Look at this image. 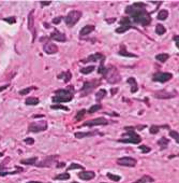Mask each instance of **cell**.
<instances>
[{
  "label": "cell",
  "instance_id": "6da1fadb",
  "mask_svg": "<svg viewBox=\"0 0 179 183\" xmlns=\"http://www.w3.org/2000/svg\"><path fill=\"white\" fill-rule=\"evenodd\" d=\"M127 13L131 16V21L142 24L143 26H147L151 22V17L146 11V4L142 2H136L132 5H129L127 8Z\"/></svg>",
  "mask_w": 179,
  "mask_h": 183
},
{
  "label": "cell",
  "instance_id": "7a4b0ae2",
  "mask_svg": "<svg viewBox=\"0 0 179 183\" xmlns=\"http://www.w3.org/2000/svg\"><path fill=\"white\" fill-rule=\"evenodd\" d=\"M73 98L72 87H69V89H58L56 92V96L53 97L52 100L54 102H69Z\"/></svg>",
  "mask_w": 179,
  "mask_h": 183
},
{
  "label": "cell",
  "instance_id": "3957f363",
  "mask_svg": "<svg viewBox=\"0 0 179 183\" xmlns=\"http://www.w3.org/2000/svg\"><path fill=\"white\" fill-rule=\"evenodd\" d=\"M103 77L107 80V82L110 84H115V83H118L119 81H120V75L118 73L117 69L115 67H105L104 69V72L102 73Z\"/></svg>",
  "mask_w": 179,
  "mask_h": 183
},
{
  "label": "cell",
  "instance_id": "277c9868",
  "mask_svg": "<svg viewBox=\"0 0 179 183\" xmlns=\"http://www.w3.org/2000/svg\"><path fill=\"white\" fill-rule=\"evenodd\" d=\"M126 130H128L126 134V136H128V137L119 139L118 140L119 142L132 143V144H138V143L141 142V140L142 139H141V137H139L136 132H134V128H132V127H126Z\"/></svg>",
  "mask_w": 179,
  "mask_h": 183
},
{
  "label": "cell",
  "instance_id": "5b68a950",
  "mask_svg": "<svg viewBox=\"0 0 179 183\" xmlns=\"http://www.w3.org/2000/svg\"><path fill=\"white\" fill-rule=\"evenodd\" d=\"M80 17H82V12L77 10H73V11H70L69 13H68V15L64 19V22H66L67 26L73 27L80 21Z\"/></svg>",
  "mask_w": 179,
  "mask_h": 183
},
{
  "label": "cell",
  "instance_id": "8992f818",
  "mask_svg": "<svg viewBox=\"0 0 179 183\" xmlns=\"http://www.w3.org/2000/svg\"><path fill=\"white\" fill-rule=\"evenodd\" d=\"M99 84H100V81L96 80V79H94V80L87 81V82H85V83H84L83 89H82V92H80L82 96L89 95L91 92L94 91V89H96V86H99Z\"/></svg>",
  "mask_w": 179,
  "mask_h": 183
},
{
  "label": "cell",
  "instance_id": "52a82bcc",
  "mask_svg": "<svg viewBox=\"0 0 179 183\" xmlns=\"http://www.w3.org/2000/svg\"><path fill=\"white\" fill-rule=\"evenodd\" d=\"M48 127L47 122L46 121H39V122H33L29 125L28 127V132H40L46 130Z\"/></svg>",
  "mask_w": 179,
  "mask_h": 183
},
{
  "label": "cell",
  "instance_id": "ba28073f",
  "mask_svg": "<svg viewBox=\"0 0 179 183\" xmlns=\"http://www.w3.org/2000/svg\"><path fill=\"white\" fill-rule=\"evenodd\" d=\"M118 165L120 166H126V167H135L137 164V161L133 157H130V156H124V157H120L116 161Z\"/></svg>",
  "mask_w": 179,
  "mask_h": 183
},
{
  "label": "cell",
  "instance_id": "9c48e42d",
  "mask_svg": "<svg viewBox=\"0 0 179 183\" xmlns=\"http://www.w3.org/2000/svg\"><path fill=\"white\" fill-rule=\"evenodd\" d=\"M173 78L172 73L169 72H157L153 74L152 80L155 82H160V83H164V82H167L171 79Z\"/></svg>",
  "mask_w": 179,
  "mask_h": 183
},
{
  "label": "cell",
  "instance_id": "30bf717a",
  "mask_svg": "<svg viewBox=\"0 0 179 183\" xmlns=\"http://www.w3.org/2000/svg\"><path fill=\"white\" fill-rule=\"evenodd\" d=\"M108 121L105 118H96L90 121H87L86 123L83 124V126H88V127H94V126H101V125H107Z\"/></svg>",
  "mask_w": 179,
  "mask_h": 183
},
{
  "label": "cell",
  "instance_id": "8fae6325",
  "mask_svg": "<svg viewBox=\"0 0 179 183\" xmlns=\"http://www.w3.org/2000/svg\"><path fill=\"white\" fill-rule=\"evenodd\" d=\"M177 95V92H167V91H160L155 93V98L159 99H167V98H173Z\"/></svg>",
  "mask_w": 179,
  "mask_h": 183
},
{
  "label": "cell",
  "instance_id": "7c38bea8",
  "mask_svg": "<svg viewBox=\"0 0 179 183\" xmlns=\"http://www.w3.org/2000/svg\"><path fill=\"white\" fill-rule=\"evenodd\" d=\"M33 10L30 11L29 15H28V29L32 32V35H33V41L35 40V19H33Z\"/></svg>",
  "mask_w": 179,
  "mask_h": 183
},
{
  "label": "cell",
  "instance_id": "4fadbf2b",
  "mask_svg": "<svg viewBox=\"0 0 179 183\" xmlns=\"http://www.w3.org/2000/svg\"><path fill=\"white\" fill-rule=\"evenodd\" d=\"M51 39L52 40H55V41H58V42H64V41L67 40V38H66V36L63 35V33H61V32L59 31V30H54L53 32L51 33Z\"/></svg>",
  "mask_w": 179,
  "mask_h": 183
},
{
  "label": "cell",
  "instance_id": "5bb4252c",
  "mask_svg": "<svg viewBox=\"0 0 179 183\" xmlns=\"http://www.w3.org/2000/svg\"><path fill=\"white\" fill-rule=\"evenodd\" d=\"M104 59H105V56L103 54L101 53H96V54H92L90 56L88 57L87 59L83 60V62H104Z\"/></svg>",
  "mask_w": 179,
  "mask_h": 183
},
{
  "label": "cell",
  "instance_id": "9a60e30c",
  "mask_svg": "<svg viewBox=\"0 0 179 183\" xmlns=\"http://www.w3.org/2000/svg\"><path fill=\"white\" fill-rule=\"evenodd\" d=\"M55 157H56V156H49L47 158L43 159V161H40V163H38L37 166L38 167H51L52 165L56 163V158H55Z\"/></svg>",
  "mask_w": 179,
  "mask_h": 183
},
{
  "label": "cell",
  "instance_id": "2e32d148",
  "mask_svg": "<svg viewBox=\"0 0 179 183\" xmlns=\"http://www.w3.org/2000/svg\"><path fill=\"white\" fill-rule=\"evenodd\" d=\"M43 50H44L46 54L52 55V54H55L56 52H58V46L56 44H54V43H46V44L43 45Z\"/></svg>",
  "mask_w": 179,
  "mask_h": 183
},
{
  "label": "cell",
  "instance_id": "e0dca14e",
  "mask_svg": "<svg viewBox=\"0 0 179 183\" xmlns=\"http://www.w3.org/2000/svg\"><path fill=\"white\" fill-rule=\"evenodd\" d=\"M94 177H96V173L94 171H82L78 173V178L85 181L92 180Z\"/></svg>",
  "mask_w": 179,
  "mask_h": 183
},
{
  "label": "cell",
  "instance_id": "ac0fdd59",
  "mask_svg": "<svg viewBox=\"0 0 179 183\" xmlns=\"http://www.w3.org/2000/svg\"><path fill=\"white\" fill-rule=\"evenodd\" d=\"M94 30V25H86L85 27H83L82 28V30H80V37H84V36H87L89 35L90 32H92Z\"/></svg>",
  "mask_w": 179,
  "mask_h": 183
},
{
  "label": "cell",
  "instance_id": "d6986e66",
  "mask_svg": "<svg viewBox=\"0 0 179 183\" xmlns=\"http://www.w3.org/2000/svg\"><path fill=\"white\" fill-rule=\"evenodd\" d=\"M128 83L131 85V93H136V92L138 91V86H137L136 80L134 78H129Z\"/></svg>",
  "mask_w": 179,
  "mask_h": 183
},
{
  "label": "cell",
  "instance_id": "ffe728a7",
  "mask_svg": "<svg viewBox=\"0 0 179 183\" xmlns=\"http://www.w3.org/2000/svg\"><path fill=\"white\" fill-rule=\"evenodd\" d=\"M40 102V100H39V98H37V97H28L26 100H25V103H26L27 106H35L38 105Z\"/></svg>",
  "mask_w": 179,
  "mask_h": 183
},
{
  "label": "cell",
  "instance_id": "44dd1931",
  "mask_svg": "<svg viewBox=\"0 0 179 183\" xmlns=\"http://www.w3.org/2000/svg\"><path fill=\"white\" fill-rule=\"evenodd\" d=\"M149 182H153V178H151L148 175H144L141 179H138L134 183H149Z\"/></svg>",
  "mask_w": 179,
  "mask_h": 183
},
{
  "label": "cell",
  "instance_id": "7402d4cb",
  "mask_svg": "<svg viewBox=\"0 0 179 183\" xmlns=\"http://www.w3.org/2000/svg\"><path fill=\"white\" fill-rule=\"evenodd\" d=\"M118 54H119V55H121V56L137 57V55H135V54H132V53H129V52H127V51H126V46H121L120 51L118 52Z\"/></svg>",
  "mask_w": 179,
  "mask_h": 183
},
{
  "label": "cell",
  "instance_id": "603a6c76",
  "mask_svg": "<svg viewBox=\"0 0 179 183\" xmlns=\"http://www.w3.org/2000/svg\"><path fill=\"white\" fill-rule=\"evenodd\" d=\"M96 132H75V138H77V139H82V138H85V137H90V136H94L96 135Z\"/></svg>",
  "mask_w": 179,
  "mask_h": 183
},
{
  "label": "cell",
  "instance_id": "cb8c5ba5",
  "mask_svg": "<svg viewBox=\"0 0 179 183\" xmlns=\"http://www.w3.org/2000/svg\"><path fill=\"white\" fill-rule=\"evenodd\" d=\"M106 94H107L106 89H99V92L96 94V99L98 100V101H101V100L103 99L105 96H106Z\"/></svg>",
  "mask_w": 179,
  "mask_h": 183
},
{
  "label": "cell",
  "instance_id": "d4e9b609",
  "mask_svg": "<svg viewBox=\"0 0 179 183\" xmlns=\"http://www.w3.org/2000/svg\"><path fill=\"white\" fill-rule=\"evenodd\" d=\"M169 140L166 139L165 137H162L161 138L160 140H159L158 141V144H159V147H160L161 149H162V150H164V149H166L167 148V145H169Z\"/></svg>",
  "mask_w": 179,
  "mask_h": 183
},
{
  "label": "cell",
  "instance_id": "484cf974",
  "mask_svg": "<svg viewBox=\"0 0 179 183\" xmlns=\"http://www.w3.org/2000/svg\"><path fill=\"white\" fill-rule=\"evenodd\" d=\"M169 54H166V53H161V54H158L157 56H155V59L157 60H159V62H165L167 59H169Z\"/></svg>",
  "mask_w": 179,
  "mask_h": 183
},
{
  "label": "cell",
  "instance_id": "4316f807",
  "mask_svg": "<svg viewBox=\"0 0 179 183\" xmlns=\"http://www.w3.org/2000/svg\"><path fill=\"white\" fill-rule=\"evenodd\" d=\"M38 158L37 157H31V158L28 159H21V164L23 165H35Z\"/></svg>",
  "mask_w": 179,
  "mask_h": 183
},
{
  "label": "cell",
  "instance_id": "83f0119b",
  "mask_svg": "<svg viewBox=\"0 0 179 183\" xmlns=\"http://www.w3.org/2000/svg\"><path fill=\"white\" fill-rule=\"evenodd\" d=\"M58 79H63V81L68 82V81L71 80V73H70V71H63L58 75Z\"/></svg>",
  "mask_w": 179,
  "mask_h": 183
},
{
  "label": "cell",
  "instance_id": "f1b7e54d",
  "mask_svg": "<svg viewBox=\"0 0 179 183\" xmlns=\"http://www.w3.org/2000/svg\"><path fill=\"white\" fill-rule=\"evenodd\" d=\"M70 175L68 172H64V173H60V175L54 177V180H69Z\"/></svg>",
  "mask_w": 179,
  "mask_h": 183
},
{
  "label": "cell",
  "instance_id": "f546056e",
  "mask_svg": "<svg viewBox=\"0 0 179 183\" xmlns=\"http://www.w3.org/2000/svg\"><path fill=\"white\" fill-rule=\"evenodd\" d=\"M167 16H169V12L166 10H161L158 14V19L160 21H164V19H167Z\"/></svg>",
  "mask_w": 179,
  "mask_h": 183
},
{
  "label": "cell",
  "instance_id": "4dcf8cb0",
  "mask_svg": "<svg viewBox=\"0 0 179 183\" xmlns=\"http://www.w3.org/2000/svg\"><path fill=\"white\" fill-rule=\"evenodd\" d=\"M94 70V66H88V67L82 68V69H80V73H83V74H89V73H91Z\"/></svg>",
  "mask_w": 179,
  "mask_h": 183
},
{
  "label": "cell",
  "instance_id": "1f68e13d",
  "mask_svg": "<svg viewBox=\"0 0 179 183\" xmlns=\"http://www.w3.org/2000/svg\"><path fill=\"white\" fill-rule=\"evenodd\" d=\"M165 31H166V29L164 28L163 25H157V27H155V32H157V35L162 36L165 33Z\"/></svg>",
  "mask_w": 179,
  "mask_h": 183
},
{
  "label": "cell",
  "instance_id": "d6a6232c",
  "mask_svg": "<svg viewBox=\"0 0 179 183\" xmlns=\"http://www.w3.org/2000/svg\"><path fill=\"white\" fill-rule=\"evenodd\" d=\"M85 113H86L85 109H82L80 111H78L77 114H76V116H75V120H76V121H82V118L85 116Z\"/></svg>",
  "mask_w": 179,
  "mask_h": 183
},
{
  "label": "cell",
  "instance_id": "836d02e7",
  "mask_svg": "<svg viewBox=\"0 0 179 183\" xmlns=\"http://www.w3.org/2000/svg\"><path fill=\"white\" fill-rule=\"evenodd\" d=\"M131 28H132L131 26H120L119 28L116 29V32H117V33H122V32H126L127 30L131 29Z\"/></svg>",
  "mask_w": 179,
  "mask_h": 183
},
{
  "label": "cell",
  "instance_id": "e575fe53",
  "mask_svg": "<svg viewBox=\"0 0 179 183\" xmlns=\"http://www.w3.org/2000/svg\"><path fill=\"white\" fill-rule=\"evenodd\" d=\"M32 89H35V86H31V87H27V89H21V91H19V95L25 96V95H27L28 93H30Z\"/></svg>",
  "mask_w": 179,
  "mask_h": 183
},
{
  "label": "cell",
  "instance_id": "d590c367",
  "mask_svg": "<svg viewBox=\"0 0 179 183\" xmlns=\"http://www.w3.org/2000/svg\"><path fill=\"white\" fill-rule=\"evenodd\" d=\"M101 108H102V106L100 105V103H99V105H94V106H92V107H90V109L88 110V112L90 113V114H92V113H94V112H96L98 110H100Z\"/></svg>",
  "mask_w": 179,
  "mask_h": 183
},
{
  "label": "cell",
  "instance_id": "8d00e7d4",
  "mask_svg": "<svg viewBox=\"0 0 179 183\" xmlns=\"http://www.w3.org/2000/svg\"><path fill=\"white\" fill-rule=\"evenodd\" d=\"M72 169H84V166L80 164H71L69 167H68V170H72Z\"/></svg>",
  "mask_w": 179,
  "mask_h": 183
},
{
  "label": "cell",
  "instance_id": "74e56055",
  "mask_svg": "<svg viewBox=\"0 0 179 183\" xmlns=\"http://www.w3.org/2000/svg\"><path fill=\"white\" fill-rule=\"evenodd\" d=\"M169 136H171L172 138H174L177 142L179 143V134L178 132H175V130H171V132H169Z\"/></svg>",
  "mask_w": 179,
  "mask_h": 183
},
{
  "label": "cell",
  "instance_id": "f35d334b",
  "mask_svg": "<svg viewBox=\"0 0 179 183\" xmlns=\"http://www.w3.org/2000/svg\"><path fill=\"white\" fill-rule=\"evenodd\" d=\"M107 177L110 178V180H113V181H115V182H117V181H119L121 179L119 176H116V175H113V173H107Z\"/></svg>",
  "mask_w": 179,
  "mask_h": 183
},
{
  "label": "cell",
  "instance_id": "ab89813d",
  "mask_svg": "<svg viewBox=\"0 0 179 183\" xmlns=\"http://www.w3.org/2000/svg\"><path fill=\"white\" fill-rule=\"evenodd\" d=\"M159 130H160V127H159V126H155V125H153V126L150 127V134L155 135V134H157Z\"/></svg>",
  "mask_w": 179,
  "mask_h": 183
},
{
  "label": "cell",
  "instance_id": "60d3db41",
  "mask_svg": "<svg viewBox=\"0 0 179 183\" xmlns=\"http://www.w3.org/2000/svg\"><path fill=\"white\" fill-rule=\"evenodd\" d=\"M3 21L7 22V23H9V24H15V23H16L15 17H5V19H3Z\"/></svg>",
  "mask_w": 179,
  "mask_h": 183
},
{
  "label": "cell",
  "instance_id": "b9f144b4",
  "mask_svg": "<svg viewBox=\"0 0 179 183\" xmlns=\"http://www.w3.org/2000/svg\"><path fill=\"white\" fill-rule=\"evenodd\" d=\"M52 109H61V110L64 111H69V108L68 107H64V106H59V105H55V106H52Z\"/></svg>",
  "mask_w": 179,
  "mask_h": 183
},
{
  "label": "cell",
  "instance_id": "7bdbcfd3",
  "mask_svg": "<svg viewBox=\"0 0 179 183\" xmlns=\"http://www.w3.org/2000/svg\"><path fill=\"white\" fill-rule=\"evenodd\" d=\"M139 150L142 151L143 153H148V152H150V150H151V149L148 148L147 145H141V147H139Z\"/></svg>",
  "mask_w": 179,
  "mask_h": 183
},
{
  "label": "cell",
  "instance_id": "ee69618b",
  "mask_svg": "<svg viewBox=\"0 0 179 183\" xmlns=\"http://www.w3.org/2000/svg\"><path fill=\"white\" fill-rule=\"evenodd\" d=\"M24 141H25V143H27V144H33V143H35V140L32 139V138H26Z\"/></svg>",
  "mask_w": 179,
  "mask_h": 183
},
{
  "label": "cell",
  "instance_id": "f6af8a7d",
  "mask_svg": "<svg viewBox=\"0 0 179 183\" xmlns=\"http://www.w3.org/2000/svg\"><path fill=\"white\" fill-rule=\"evenodd\" d=\"M9 161H10V158H7V161H3L2 164H0V172H1V170L5 169V164H7V163H8Z\"/></svg>",
  "mask_w": 179,
  "mask_h": 183
},
{
  "label": "cell",
  "instance_id": "bcb514c9",
  "mask_svg": "<svg viewBox=\"0 0 179 183\" xmlns=\"http://www.w3.org/2000/svg\"><path fill=\"white\" fill-rule=\"evenodd\" d=\"M61 19H62V17H61V16H59V17H56V19H53V23L57 25V24H59V23L61 22Z\"/></svg>",
  "mask_w": 179,
  "mask_h": 183
},
{
  "label": "cell",
  "instance_id": "7dc6e473",
  "mask_svg": "<svg viewBox=\"0 0 179 183\" xmlns=\"http://www.w3.org/2000/svg\"><path fill=\"white\" fill-rule=\"evenodd\" d=\"M9 84H5V85H3V86H0V92H2V91H4L5 89H8L9 87Z\"/></svg>",
  "mask_w": 179,
  "mask_h": 183
},
{
  "label": "cell",
  "instance_id": "c3c4849f",
  "mask_svg": "<svg viewBox=\"0 0 179 183\" xmlns=\"http://www.w3.org/2000/svg\"><path fill=\"white\" fill-rule=\"evenodd\" d=\"M52 1H41V4L42 5H49Z\"/></svg>",
  "mask_w": 179,
  "mask_h": 183
},
{
  "label": "cell",
  "instance_id": "681fc988",
  "mask_svg": "<svg viewBox=\"0 0 179 183\" xmlns=\"http://www.w3.org/2000/svg\"><path fill=\"white\" fill-rule=\"evenodd\" d=\"M63 166H66V164H64V163H60L57 167H63Z\"/></svg>",
  "mask_w": 179,
  "mask_h": 183
},
{
  "label": "cell",
  "instance_id": "f907efd6",
  "mask_svg": "<svg viewBox=\"0 0 179 183\" xmlns=\"http://www.w3.org/2000/svg\"><path fill=\"white\" fill-rule=\"evenodd\" d=\"M117 92H118V89H113V91H112V94L114 95V94H115V93H117Z\"/></svg>",
  "mask_w": 179,
  "mask_h": 183
},
{
  "label": "cell",
  "instance_id": "816d5d0a",
  "mask_svg": "<svg viewBox=\"0 0 179 183\" xmlns=\"http://www.w3.org/2000/svg\"><path fill=\"white\" fill-rule=\"evenodd\" d=\"M27 183H42V182H37V181H30V182H27Z\"/></svg>",
  "mask_w": 179,
  "mask_h": 183
},
{
  "label": "cell",
  "instance_id": "f5cc1de1",
  "mask_svg": "<svg viewBox=\"0 0 179 183\" xmlns=\"http://www.w3.org/2000/svg\"><path fill=\"white\" fill-rule=\"evenodd\" d=\"M2 156H3V153L2 152H0V157H2Z\"/></svg>",
  "mask_w": 179,
  "mask_h": 183
},
{
  "label": "cell",
  "instance_id": "db71d44e",
  "mask_svg": "<svg viewBox=\"0 0 179 183\" xmlns=\"http://www.w3.org/2000/svg\"><path fill=\"white\" fill-rule=\"evenodd\" d=\"M72 183H77V182H72Z\"/></svg>",
  "mask_w": 179,
  "mask_h": 183
},
{
  "label": "cell",
  "instance_id": "11a10c76",
  "mask_svg": "<svg viewBox=\"0 0 179 183\" xmlns=\"http://www.w3.org/2000/svg\"><path fill=\"white\" fill-rule=\"evenodd\" d=\"M101 183H105V182H101Z\"/></svg>",
  "mask_w": 179,
  "mask_h": 183
},
{
  "label": "cell",
  "instance_id": "9f6ffc18",
  "mask_svg": "<svg viewBox=\"0 0 179 183\" xmlns=\"http://www.w3.org/2000/svg\"><path fill=\"white\" fill-rule=\"evenodd\" d=\"M178 156H179V154H178Z\"/></svg>",
  "mask_w": 179,
  "mask_h": 183
}]
</instances>
